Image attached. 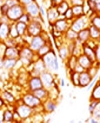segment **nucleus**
Masks as SVG:
<instances>
[{
	"mask_svg": "<svg viewBox=\"0 0 100 123\" xmlns=\"http://www.w3.org/2000/svg\"><path fill=\"white\" fill-rule=\"evenodd\" d=\"M21 101L23 102V103H25L26 105L29 106L30 108H32L35 111L38 110L39 109H42V102H41L38 97H36L35 95L33 94V92L31 91H27L26 93L23 95V97L21 98Z\"/></svg>",
	"mask_w": 100,
	"mask_h": 123,
	"instance_id": "obj_1",
	"label": "nucleus"
},
{
	"mask_svg": "<svg viewBox=\"0 0 100 123\" xmlns=\"http://www.w3.org/2000/svg\"><path fill=\"white\" fill-rule=\"evenodd\" d=\"M90 25V18L87 17L86 15H83L82 17L74 18L72 21L71 25H70V29H72L73 31L79 33L82 29L88 28Z\"/></svg>",
	"mask_w": 100,
	"mask_h": 123,
	"instance_id": "obj_2",
	"label": "nucleus"
},
{
	"mask_svg": "<svg viewBox=\"0 0 100 123\" xmlns=\"http://www.w3.org/2000/svg\"><path fill=\"white\" fill-rule=\"evenodd\" d=\"M42 22L43 20L40 17L37 19H32L30 23L28 24L27 28V34L30 36H36V35H41L42 29ZM44 23V22H43Z\"/></svg>",
	"mask_w": 100,
	"mask_h": 123,
	"instance_id": "obj_3",
	"label": "nucleus"
},
{
	"mask_svg": "<svg viewBox=\"0 0 100 123\" xmlns=\"http://www.w3.org/2000/svg\"><path fill=\"white\" fill-rule=\"evenodd\" d=\"M25 13V7L23 6L22 4H16L15 6L10 7L9 9L8 12L6 14L7 18L10 22L16 23L20 19V17Z\"/></svg>",
	"mask_w": 100,
	"mask_h": 123,
	"instance_id": "obj_4",
	"label": "nucleus"
},
{
	"mask_svg": "<svg viewBox=\"0 0 100 123\" xmlns=\"http://www.w3.org/2000/svg\"><path fill=\"white\" fill-rule=\"evenodd\" d=\"M14 110L16 111V112L18 113V115H20L22 121H23L26 119L30 118L33 115V114H34V112H35V110H34L32 108H30L29 106H28V105H26L23 103L19 104L18 102H16V105H15Z\"/></svg>",
	"mask_w": 100,
	"mask_h": 123,
	"instance_id": "obj_5",
	"label": "nucleus"
},
{
	"mask_svg": "<svg viewBox=\"0 0 100 123\" xmlns=\"http://www.w3.org/2000/svg\"><path fill=\"white\" fill-rule=\"evenodd\" d=\"M45 71H47V67L42 58H38L33 62L31 70L29 71V74L30 76H40Z\"/></svg>",
	"mask_w": 100,
	"mask_h": 123,
	"instance_id": "obj_6",
	"label": "nucleus"
},
{
	"mask_svg": "<svg viewBox=\"0 0 100 123\" xmlns=\"http://www.w3.org/2000/svg\"><path fill=\"white\" fill-rule=\"evenodd\" d=\"M40 78L42 82V85L47 90H50L53 87H54L56 84L54 82V77L53 75L48 71H45L44 72L40 75Z\"/></svg>",
	"mask_w": 100,
	"mask_h": 123,
	"instance_id": "obj_7",
	"label": "nucleus"
},
{
	"mask_svg": "<svg viewBox=\"0 0 100 123\" xmlns=\"http://www.w3.org/2000/svg\"><path fill=\"white\" fill-rule=\"evenodd\" d=\"M47 41H47L41 35H36V36H33L30 40V42L29 43V47H30L35 53H36V52L38 51L46 42H47Z\"/></svg>",
	"mask_w": 100,
	"mask_h": 123,
	"instance_id": "obj_8",
	"label": "nucleus"
},
{
	"mask_svg": "<svg viewBox=\"0 0 100 123\" xmlns=\"http://www.w3.org/2000/svg\"><path fill=\"white\" fill-rule=\"evenodd\" d=\"M25 12L29 14L32 19H37L41 17H40V5L37 4L36 1H33L31 4L25 6Z\"/></svg>",
	"mask_w": 100,
	"mask_h": 123,
	"instance_id": "obj_9",
	"label": "nucleus"
},
{
	"mask_svg": "<svg viewBox=\"0 0 100 123\" xmlns=\"http://www.w3.org/2000/svg\"><path fill=\"white\" fill-rule=\"evenodd\" d=\"M19 58H23V59H28V60H32L33 62L35 61L36 59H38V56L36 53L31 49L28 45H23L20 48V54Z\"/></svg>",
	"mask_w": 100,
	"mask_h": 123,
	"instance_id": "obj_10",
	"label": "nucleus"
},
{
	"mask_svg": "<svg viewBox=\"0 0 100 123\" xmlns=\"http://www.w3.org/2000/svg\"><path fill=\"white\" fill-rule=\"evenodd\" d=\"M71 23L72 22H69L65 18H59L58 20L55 21V23L52 26L53 28V30L64 34L70 28Z\"/></svg>",
	"mask_w": 100,
	"mask_h": 123,
	"instance_id": "obj_11",
	"label": "nucleus"
},
{
	"mask_svg": "<svg viewBox=\"0 0 100 123\" xmlns=\"http://www.w3.org/2000/svg\"><path fill=\"white\" fill-rule=\"evenodd\" d=\"M27 87H28V90L31 91V92L37 90V89L42 88V82H41L40 76H30L29 81H28Z\"/></svg>",
	"mask_w": 100,
	"mask_h": 123,
	"instance_id": "obj_12",
	"label": "nucleus"
},
{
	"mask_svg": "<svg viewBox=\"0 0 100 123\" xmlns=\"http://www.w3.org/2000/svg\"><path fill=\"white\" fill-rule=\"evenodd\" d=\"M19 54H20V49L18 47H6V49L4 52V58L7 59H19Z\"/></svg>",
	"mask_w": 100,
	"mask_h": 123,
	"instance_id": "obj_13",
	"label": "nucleus"
},
{
	"mask_svg": "<svg viewBox=\"0 0 100 123\" xmlns=\"http://www.w3.org/2000/svg\"><path fill=\"white\" fill-rule=\"evenodd\" d=\"M56 55H55V53L53 49L51 51L47 53L46 55H44L42 57V60L44 61L46 65V67H47V70H51L52 66H53V62H54L55 59H56Z\"/></svg>",
	"mask_w": 100,
	"mask_h": 123,
	"instance_id": "obj_14",
	"label": "nucleus"
},
{
	"mask_svg": "<svg viewBox=\"0 0 100 123\" xmlns=\"http://www.w3.org/2000/svg\"><path fill=\"white\" fill-rule=\"evenodd\" d=\"M60 17L59 12L56 10V7H50L47 10V19L48 20L49 24L53 25L55 23V21L58 20Z\"/></svg>",
	"mask_w": 100,
	"mask_h": 123,
	"instance_id": "obj_15",
	"label": "nucleus"
},
{
	"mask_svg": "<svg viewBox=\"0 0 100 123\" xmlns=\"http://www.w3.org/2000/svg\"><path fill=\"white\" fill-rule=\"evenodd\" d=\"M43 113H53L56 109V102L51 98L47 99L42 103Z\"/></svg>",
	"mask_w": 100,
	"mask_h": 123,
	"instance_id": "obj_16",
	"label": "nucleus"
},
{
	"mask_svg": "<svg viewBox=\"0 0 100 123\" xmlns=\"http://www.w3.org/2000/svg\"><path fill=\"white\" fill-rule=\"evenodd\" d=\"M92 79L93 78L90 76V74L88 73L86 70L81 72L80 74V88H86Z\"/></svg>",
	"mask_w": 100,
	"mask_h": 123,
	"instance_id": "obj_17",
	"label": "nucleus"
},
{
	"mask_svg": "<svg viewBox=\"0 0 100 123\" xmlns=\"http://www.w3.org/2000/svg\"><path fill=\"white\" fill-rule=\"evenodd\" d=\"M82 53L85 54L86 56H87L92 63H95L97 61L96 60V56H95V51L93 48L90 47L89 46H87L86 43L82 44Z\"/></svg>",
	"mask_w": 100,
	"mask_h": 123,
	"instance_id": "obj_18",
	"label": "nucleus"
},
{
	"mask_svg": "<svg viewBox=\"0 0 100 123\" xmlns=\"http://www.w3.org/2000/svg\"><path fill=\"white\" fill-rule=\"evenodd\" d=\"M10 23H4L0 25V41H4L7 38H9V33H10Z\"/></svg>",
	"mask_w": 100,
	"mask_h": 123,
	"instance_id": "obj_19",
	"label": "nucleus"
},
{
	"mask_svg": "<svg viewBox=\"0 0 100 123\" xmlns=\"http://www.w3.org/2000/svg\"><path fill=\"white\" fill-rule=\"evenodd\" d=\"M0 97L4 99V101L5 102V103H8L9 105H16V102H17L16 97H15L10 92H9L8 90L1 91V93H0Z\"/></svg>",
	"mask_w": 100,
	"mask_h": 123,
	"instance_id": "obj_20",
	"label": "nucleus"
},
{
	"mask_svg": "<svg viewBox=\"0 0 100 123\" xmlns=\"http://www.w3.org/2000/svg\"><path fill=\"white\" fill-rule=\"evenodd\" d=\"M32 92H33V94L35 95L36 97H38L42 103L44 102V101H46L47 99L49 98V91L47 90V89L44 88V87L37 89V90H34V91H32Z\"/></svg>",
	"mask_w": 100,
	"mask_h": 123,
	"instance_id": "obj_21",
	"label": "nucleus"
},
{
	"mask_svg": "<svg viewBox=\"0 0 100 123\" xmlns=\"http://www.w3.org/2000/svg\"><path fill=\"white\" fill-rule=\"evenodd\" d=\"M90 40V33H89V29L86 28V29H82L78 33V39L76 40L77 42L80 44L86 43V41Z\"/></svg>",
	"mask_w": 100,
	"mask_h": 123,
	"instance_id": "obj_22",
	"label": "nucleus"
},
{
	"mask_svg": "<svg viewBox=\"0 0 100 123\" xmlns=\"http://www.w3.org/2000/svg\"><path fill=\"white\" fill-rule=\"evenodd\" d=\"M77 59H78V63L80 64V66H83L86 70H87L88 68L91 67V66H92V64H93L92 62V60H91L87 56L83 54V53H81L80 56H78Z\"/></svg>",
	"mask_w": 100,
	"mask_h": 123,
	"instance_id": "obj_23",
	"label": "nucleus"
},
{
	"mask_svg": "<svg viewBox=\"0 0 100 123\" xmlns=\"http://www.w3.org/2000/svg\"><path fill=\"white\" fill-rule=\"evenodd\" d=\"M88 29H89V33H90V39L96 41L97 42H100V29L92 24L89 25Z\"/></svg>",
	"mask_w": 100,
	"mask_h": 123,
	"instance_id": "obj_24",
	"label": "nucleus"
},
{
	"mask_svg": "<svg viewBox=\"0 0 100 123\" xmlns=\"http://www.w3.org/2000/svg\"><path fill=\"white\" fill-rule=\"evenodd\" d=\"M58 53H59L60 58L63 60H67L70 57V53L68 50L67 44H62L60 47H58Z\"/></svg>",
	"mask_w": 100,
	"mask_h": 123,
	"instance_id": "obj_25",
	"label": "nucleus"
},
{
	"mask_svg": "<svg viewBox=\"0 0 100 123\" xmlns=\"http://www.w3.org/2000/svg\"><path fill=\"white\" fill-rule=\"evenodd\" d=\"M51 50H52L51 44H50L49 41H47V42H46L35 53H36V55L38 56L39 58H42L43 56L46 55V54H47V53H49Z\"/></svg>",
	"mask_w": 100,
	"mask_h": 123,
	"instance_id": "obj_26",
	"label": "nucleus"
},
{
	"mask_svg": "<svg viewBox=\"0 0 100 123\" xmlns=\"http://www.w3.org/2000/svg\"><path fill=\"white\" fill-rule=\"evenodd\" d=\"M91 100H96L100 102V82H97L92 88L91 94Z\"/></svg>",
	"mask_w": 100,
	"mask_h": 123,
	"instance_id": "obj_27",
	"label": "nucleus"
},
{
	"mask_svg": "<svg viewBox=\"0 0 100 123\" xmlns=\"http://www.w3.org/2000/svg\"><path fill=\"white\" fill-rule=\"evenodd\" d=\"M13 114L14 111L10 109L9 108L5 109L3 112V122H13L14 119H13Z\"/></svg>",
	"mask_w": 100,
	"mask_h": 123,
	"instance_id": "obj_28",
	"label": "nucleus"
},
{
	"mask_svg": "<svg viewBox=\"0 0 100 123\" xmlns=\"http://www.w3.org/2000/svg\"><path fill=\"white\" fill-rule=\"evenodd\" d=\"M16 63H17V60L16 59H7V58H4V69H5V70H12V69L15 68Z\"/></svg>",
	"mask_w": 100,
	"mask_h": 123,
	"instance_id": "obj_29",
	"label": "nucleus"
},
{
	"mask_svg": "<svg viewBox=\"0 0 100 123\" xmlns=\"http://www.w3.org/2000/svg\"><path fill=\"white\" fill-rule=\"evenodd\" d=\"M70 7H71V5H70L69 2H68L67 0H64L63 2L60 3V4H58L57 6H56V10H57V11L59 12L60 15H64L66 13V11Z\"/></svg>",
	"mask_w": 100,
	"mask_h": 123,
	"instance_id": "obj_30",
	"label": "nucleus"
},
{
	"mask_svg": "<svg viewBox=\"0 0 100 123\" xmlns=\"http://www.w3.org/2000/svg\"><path fill=\"white\" fill-rule=\"evenodd\" d=\"M16 29H17V31H18L19 35L20 36H24L27 34V28H28V24L27 23H24L23 22H16Z\"/></svg>",
	"mask_w": 100,
	"mask_h": 123,
	"instance_id": "obj_31",
	"label": "nucleus"
},
{
	"mask_svg": "<svg viewBox=\"0 0 100 123\" xmlns=\"http://www.w3.org/2000/svg\"><path fill=\"white\" fill-rule=\"evenodd\" d=\"M65 39L67 41H75L78 39V33L73 31L72 29H68L65 33Z\"/></svg>",
	"mask_w": 100,
	"mask_h": 123,
	"instance_id": "obj_32",
	"label": "nucleus"
},
{
	"mask_svg": "<svg viewBox=\"0 0 100 123\" xmlns=\"http://www.w3.org/2000/svg\"><path fill=\"white\" fill-rule=\"evenodd\" d=\"M19 36H20V35H19L18 31H17V29H16V23H12V22H10V33H9V37H10V38H11V39L16 40Z\"/></svg>",
	"mask_w": 100,
	"mask_h": 123,
	"instance_id": "obj_33",
	"label": "nucleus"
},
{
	"mask_svg": "<svg viewBox=\"0 0 100 123\" xmlns=\"http://www.w3.org/2000/svg\"><path fill=\"white\" fill-rule=\"evenodd\" d=\"M73 13L74 18L82 17L84 15V10H83V6L82 5H74V6H71Z\"/></svg>",
	"mask_w": 100,
	"mask_h": 123,
	"instance_id": "obj_34",
	"label": "nucleus"
},
{
	"mask_svg": "<svg viewBox=\"0 0 100 123\" xmlns=\"http://www.w3.org/2000/svg\"><path fill=\"white\" fill-rule=\"evenodd\" d=\"M70 79H71L72 84H73L74 86L80 87V73H78L74 71H71Z\"/></svg>",
	"mask_w": 100,
	"mask_h": 123,
	"instance_id": "obj_35",
	"label": "nucleus"
},
{
	"mask_svg": "<svg viewBox=\"0 0 100 123\" xmlns=\"http://www.w3.org/2000/svg\"><path fill=\"white\" fill-rule=\"evenodd\" d=\"M90 18V24L93 25L94 27L100 29V15L97 13H93V16Z\"/></svg>",
	"mask_w": 100,
	"mask_h": 123,
	"instance_id": "obj_36",
	"label": "nucleus"
},
{
	"mask_svg": "<svg viewBox=\"0 0 100 123\" xmlns=\"http://www.w3.org/2000/svg\"><path fill=\"white\" fill-rule=\"evenodd\" d=\"M67 60V65L68 70L73 71L74 67H75V66L77 65V63H78L77 57H76V56H74V55H71Z\"/></svg>",
	"mask_w": 100,
	"mask_h": 123,
	"instance_id": "obj_37",
	"label": "nucleus"
},
{
	"mask_svg": "<svg viewBox=\"0 0 100 123\" xmlns=\"http://www.w3.org/2000/svg\"><path fill=\"white\" fill-rule=\"evenodd\" d=\"M63 16H64V17H65V19H67V20L69 21V22H72V21L73 20L74 16H73V10H72L71 7L66 11V13L63 15Z\"/></svg>",
	"mask_w": 100,
	"mask_h": 123,
	"instance_id": "obj_38",
	"label": "nucleus"
},
{
	"mask_svg": "<svg viewBox=\"0 0 100 123\" xmlns=\"http://www.w3.org/2000/svg\"><path fill=\"white\" fill-rule=\"evenodd\" d=\"M99 103H100V102H98V101L91 100L90 104H89V112H90L91 115H92V112H93V110L95 109H96V107L98 106V105L99 104Z\"/></svg>",
	"mask_w": 100,
	"mask_h": 123,
	"instance_id": "obj_39",
	"label": "nucleus"
},
{
	"mask_svg": "<svg viewBox=\"0 0 100 123\" xmlns=\"http://www.w3.org/2000/svg\"><path fill=\"white\" fill-rule=\"evenodd\" d=\"M32 20V18H31L30 17H29V14H27L26 12L24 13V14L22 16V17H20V19H19V22H23V23H27V24H29V23H30V21Z\"/></svg>",
	"mask_w": 100,
	"mask_h": 123,
	"instance_id": "obj_40",
	"label": "nucleus"
},
{
	"mask_svg": "<svg viewBox=\"0 0 100 123\" xmlns=\"http://www.w3.org/2000/svg\"><path fill=\"white\" fill-rule=\"evenodd\" d=\"M92 116L94 117L95 119H97L98 121H100V103L96 107V109L93 110V112L92 114Z\"/></svg>",
	"mask_w": 100,
	"mask_h": 123,
	"instance_id": "obj_41",
	"label": "nucleus"
},
{
	"mask_svg": "<svg viewBox=\"0 0 100 123\" xmlns=\"http://www.w3.org/2000/svg\"><path fill=\"white\" fill-rule=\"evenodd\" d=\"M40 17H41L43 22H44V18L47 17V10H46L45 6H44L43 4L40 5Z\"/></svg>",
	"mask_w": 100,
	"mask_h": 123,
	"instance_id": "obj_42",
	"label": "nucleus"
},
{
	"mask_svg": "<svg viewBox=\"0 0 100 123\" xmlns=\"http://www.w3.org/2000/svg\"><path fill=\"white\" fill-rule=\"evenodd\" d=\"M95 51V56H96V60L98 62H100V42H98L96 47L94 48Z\"/></svg>",
	"mask_w": 100,
	"mask_h": 123,
	"instance_id": "obj_43",
	"label": "nucleus"
},
{
	"mask_svg": "<svg viewBox=\"0 0 100 123\" xmlns=\"http://www.w3.org/2000/svg\"><path fill=\"white\" fill-rule=\"evenodd\" d=\"M9 9H10V7H9L6 4H4V3L1 5V6H0V11H1L2 16H6Z\"/></svg>",
	"mask_w": 100,
	"mask_h": 123,
	"instance_id": "obj_44",
	"label": "nucleus"
},
{
	"mask_svg": "<svg viewBox=\"0 0 100 123\" xmlns=\"http://www.w3.org/2000/svg\"><path fill=\"white\" fill-rule=\"evenodd\" d=\"M86 2V0H70L69 4L71 6L74 5H83Z\"/></svg>",
	"mask_w": 100,
	"mask_h": 123,
	"instance_id": "obj_45",
	"label": "nucleus"
},
{
	"mask_svg": "<svg viewBox=\"0 0 100 123\" xmlns=\"http://www.w3.org/2000/svg\"><path fill=\"white\" fill-rule=\"evenodd\" d=\"M4 4H6L9 7H13L16 4H19L18 0H4Z\"/></svg>",
	"mask_w": 100,
	"mask_h": 123,
	"instance_id": "obj_46",
	"label": "nucleus"
},
{
	"mask_svg": "<svg viewBox=\"0 0 100 123\" xmlns=\"http://www.w3.org/2000/svg\"><path fill=\"white\" fill-rule=\"evenodd\" d=\"M73 71H74V72H78V73L80 74L81 72H85V71H86V69H85V68L83 67L82 66H80V65L79 63H77V65H76L75 67H74Z\"/></svg>",
	"mask_w": 100,
	"mask_h": 123,
	"instance_id": "obj_47",
	"label": "nucleus"
},
{
	"mask_svg": "<svg viewBox=\"0 0 100 123\" xmlns=\"http://www.w3.org/2000/svg\"><path fill=\"white\" fill-rule=\"evenodd\" d=\"M13 119H14L15 122H20V121H22V119H21L20 115H19L18 113L15 110H14V114H13Z\"/></svg>",
	"mask_w": 100,
	"mask_h": 123,
	"instance_id": "obj_48",
	"label": "nucleus"
},
{
	"mask_svg": "<svg viewBox=\"0 0 100 123\" xmlns=\"http://www.w3.org/2000/svg\"><path fill=\"white\" fill-rule=\"evenodd\" d=\"M19 1V4H22L23 6H27L28 4H31V3L34 1V0H18Z\"/></svg>",
	"mask_w": 100,
	"mask_h": 123,
	"instance_id": "obj_49",
	"label": "nucleus"
},
{
	"mask_svg": "<svg viewBox=\"0 0 100 123\" xmlns=\"http://www.w3.org/2000/svg\"><path fill=\"white\" fill-rule=\"evenodd\" d=\"M96 83H97V78L95 77V78H93V79L91 81V83L89 84V85H88L86 88L88 89V90H91V89L92 88V87H94V85L96 84Z\"/></svg>",
	"mask_w": 100,
	"mask_h": 123,
	"instance_id": "obj_50",
	"label": "nucleus"
},
{
	"mask_svg": "<svg viewBox=\"0 0 100 123\" xmlns=\"http://www.w3.org/2000/svg\"><path fill=\"white\" fill-rule=\"evenodd\" d=\"M63 1H64V0H51L52 4H53V7H56L58 4H60V3L63 2Z\"/></svg>",
	"mask_w": 100,
	"mask_h": 123,
	"instance_id": "obj_51",
	"label": "nucleus"
},
{
	"mask_svg": "<svg viewBox=\"0 0 100 123\" xmlns=\"http://www.w3.org/2000/svg\"><path fill=\"white\" fill-rule=\"evenodd\" d=\"M86 122H89V123H98L99 121H98L97 119H95L94 117H91V118H89V119L86 121Z\"/></svg>",
	"mask_w": 100,
	"mask_h": 123,
	"instance_id": "obj_52",
	"label": "nucleus"
},
{
	"mask_svg": "<svg viewBox=\"0 0 100 123\" xmlns=\"http://www.w3.org/2000/svg\"><path fill=\"white\" fill-rule=\"evenodd\" d=\"M4 107H5V102H4L2 97H0V111L2 110Z\"/></svg>",
	"mask_w": 100,
	"mask_h": 123,
	"instance_id": "obj_53",
	"label": "nucleus"
},
{
	"mask_svg": "<svg viewBox=\"0 0 100 123\" xmlns=\"http://www.w3.org/2000/svg\"><path fill=\"white\" fill-rule=\"evenodd\" d=\"M4 69V58L0 57V70Z\"/></svg>",
	"mask_w": 100,
	"mask_h": 123,
	"instance_id": "obj_54",
	"label": "nucleus"
},
{
	"mask_svg": "<svg viewBox=\"0 0 100 123\" xmlns=\"http://www.w3.org/2000/svg\"><path fill=\"white\" fill-rule=\"evenodd\" d=\"M60 85H61V86H65V85H66L65 80H64L63 78H61V79H60Z\"/></svg>",
	"mask_w": 100,
	"mask_h": 123,
	"instance_id": "obj_55",
	"label": "nucleus"
},
{
	"mask_svg": "<svg viewBox=\"0 0 100 123\" xmlns=\"http://www.w3.org/2000/svg\"><path fill=\"white\" fill-rule=\"evenodd\" d=\"M4 3V0H0V6H1Z\"/></svg>",
	"mask_w": 100,
	"mask_h": 123,
	"instance_id": "obj_56",
	"label": "nucleus"
},
{
	"mask_svg": "<svg viewBox=\"0 0 100 123\" xmlns=\"http://www.w3.org/2000/svg\"><path fill=\"white\" fill-rule=\"evenodd\" d=\"M3 122V116H0V123Z\"/></svg>",
	"mask_w": 100,
	"mask_h": 123,
	"instance_id": "obj_57",
	"label": "nucleus"
},
{
	"mask_svg": "<svg viewBox=\"0 0 100 123\" xmlns=\"http://www.w3.org/2000/svg\"><path fill=\"white\" fill-rule=\"evenodd\" d=\"M2 23H3V22H2V19H1V17H0V25L2 24Z\"/></svg>",
	"mask_w": 100,
	"mask_h": 123,
	"instance_id": "obj_58",
	"label": "nucleus"
},
{
	"mask_svg": "<svg viewBox=\"0 0 100 123\" xmlns=\"http://www.w3.org/2000/svg\"><path fill=\"white\" fill-rule=\"evenodd\" d=\"M0 93H1V90H0Z\"/></svg>",
	"mask_w": 100,
	"mask_h": 123,
	"instance_id": "obj_59",
	"label": "nucleus"
},
{
	"mask_svg": "<svg viewBox=\"0 0 100 123\" xmlns=\"http://www.w3.org/2000/svg\"><path fill=\"white\" fill-rule=\"evenodd\" d=\"M34 1H35V0H34Z\"/></svg>",
	"mask_w": 100,
	"mask_h": 123,
	"instance_id": "obj_60",
	"label": "nucleus"
}]
</instances>
